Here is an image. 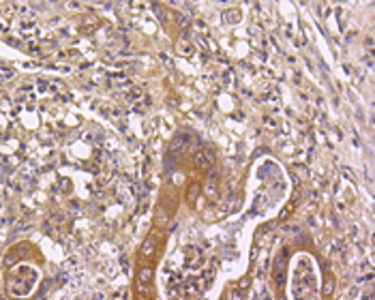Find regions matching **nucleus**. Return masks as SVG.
Returning <instances> with one entry per match:
<instances>
[{"label":"nucleus","mask_w":375,"mask_h":300,"mask_svg":"<svg viewBox=\"0 0 375 300\" xmlns=\"http://www.w3.org/2000/svg\"><path fill=\"white\" fill-rule=\"evenodd\" d=\"M139 276H142V279H148V276H150V268H144V270H142V275H139Z\"/></svg>","instance_id":"obj_2"},{"label":"nucleus","mask_w":375,"mask_h":300,"mask_svg":"<svg viewBox=\"0 0 375 300\" xmlns=\"http://www.w3.org/2000/svg\"><path fill=\"white\" fill-rule=\"evenodd\" d=\"M144 253H146V255H148V253H152V236L146 240V244H144Z\"/></svg>","instance_id":"obj_1"}]
</instances>
